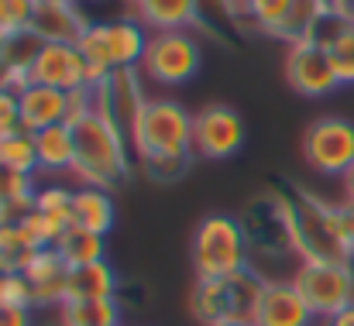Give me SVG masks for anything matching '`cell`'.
<instances>
[{"mask_svg": "<svg viewBox=\"0 0 354 326\" xmlns=\"http://www.w3.org/2000/svg\"><path fill=\"white\" fill-rule=\"evenodd\" d=\"M341 182H344V200H348V203H354V165L348 169V175H344Z\"/></svg>", "mask_w": 354, "mask_h": 326, "instance_id": "cell-38", "label": "cell"}, {"mask_svg": "<svg viewBox=\"0 0 354 326\" xmlns=\"http://www.w3.org/2000/svg\"><path fill=\"white\" fill-rule=\"evenodd\" d=\"M127 141L138 162L162 158V155L196 158L193 155V113L169 97H151L141 107Z\"/></svg>", "mask_w": 354, "mask_h": 326, "instance_id": "cell-3", "label": "cell"}, {"mask_svg": "<svg viewBox=\"0 0 354 326\" xmlns=\"http://www.w3.org/2000/svg\"><path fill=\"white\" fill-rule=\"evenodd\" d=\"M324 7H344V0H320Z\"/></svg>", "mask_w": 354, "mask_h": 326, "instance_id": "cell-40", "label": "cell"}, {"mask_svg": "<svg viewBox=\"0 0 354 326\" xmlns=\"http://www.w3.org/2000/svg\"><path fill=\"white\" fill-rule=\"evenodd\" d=\"M0 162L28 172V175H38V144H35V134L24 131V127H14L7 134H0Z\"/></svg>", "mask_w": 354, "mask_h": 326, "instance_id": "cell-27", "label": "cell"}, {"mask_svg": "<svg viewBox=\"0 0 354 326\" xmlns=\"http://www.w3.org/2000/svg\"><path fill=\"white\" fill-rule=\"evenodd\" d=\"M31 31L45 45H76L86 31V17L76 3H38L31 17Z\"/></svg>", "mask_w": 354, "mask_h": 326, "instance_id": "cell-18", "label": "cell"}, {"mask_svg": "<svg viewBox=\"0 0 354 326\" xmlns=\"http://www.w3.org/2000/svg\"><path fill=\"white\" fill-rule=\"evenodd\" d=\"M327 326H354V306L351 309H344V313H337V316H330V320H324Z\"/></svg>", "mask_w": 354, "mask_h": 326, "instance_id": "cell-37", "label": "cell"}, {"mask_svg": "<svg viewBox=\"0 0 354 326\" xmlns=\"http://www.w3.org/2000/svg\"><path fill=\"white\" fill-rule=\"evenodd\" d=\"M28 83H41V86H52L62 93L93 90L80 45H41L35 66L28 69Z\"/></svg>", "mask_w": 354, "mask_h": 326, "instance_id": "cell-13", "label": "cell"}, {"mask_svg": "<svg viewBox=\"0 0 354 326\" xmlns=\"http://www.w3.org/2000/svg\"><path fill=\"white\" fill-rule=\"evenodd\" d=\"M35 7H38L35 0H0V35L31 28Z\"/></svg>", "mask_w": 354, "mask_h": 326, "instance_id": "cell-31", "label": "cell"}, {"mask_svg": "<svg viewBox=\"0 0 354 326\" xmlns=\"http://www.w3.org/2000/svg\"><path fill=\"white\" fill-rule=\"evenodd\" d=\"M344 10H348V14L354 17V0H344Z\"/></svg>", "mask_w": 354, "mask_h": 326, "instance_id": "cell-42", "label": "cell"}, {"mask_svg": "<svg viewBox=\"0 0 354 326\" xmlns=\"http://www.w3.org/2000/svg\"><path fill=\"white\" fill-rule=\"evenodd\" d=\"M189 162H193V158L162 155V158H145V162H141V169H145V175H148L151 182H172V179H179V175L189 169Z\"/></svg>", "mask_w": 354, "mask_h": 326, "instance_id": "cell-33", "label": "cell"}, {"mask_svg": "<svg viewBox=\"0 0 354 326\" xmlns=\"http://www.w3.org/2000/svg\"><path fill=\"white\" fill-rule=\"evenodd\" d=\"M207 326H254V323H248V320H221V323H207Z\"/></svg>", "mask_w": 354, "mask_h": 326, "instance_id": "cell-39", "label": "cell"}, {"mask_svg": "<svg viewBox=\"0 0 354 326\" xmlns=\"http://www.w3.org/2000/svg\"><path fill=\"white\" fill-rule=\"evenodd\" d=\"M134 17L155 31H189L200 21V0H134Z\"/></svg>", "mask_w": 354, "mask_h": 326, "instance_id": "cell-19", "label": "cell"}, {"mask_svg": "<svg viewBox=\"0 0 354 326\" xmlns=\"http://www.w3.org/2000/svg\"><path fill=\"white\" fill-rule=\"evenodd\" d=\"M69 117H73V97L69 93L41 86V83H28L21 90V127L24 131L38 134L45 127L69 124Z\"/></svg>", "mask_w": 354, "mask_h": 326, "instance_id": "cell-17", "label": "cell"}, {"mask_svg": "<svg viewBox=\"0 0 354 326\" xmlns=\"http://www.w3.org/2000/svg\"><path fill=\"white\" fill-rule=\"evenodd\" d=\"M38 144V172L45 175H73L76 165V141L69 124H55L35 134Z\"/></svg>", "mask_w": 354, "mask_h": 326, "instance_id": "cell-21", "label": "cell"}, {"mask_svg": "<svg viewBox=\"0 0 354 326\" xmlns=\"http://www.w3.org/2000/svg\"><path fill=\"white\" fill-rule=\"evenodd\" d=\"M21 127V93L0 86V134Z\"/></svg>", "mask_w": 354, "mask_h": 326, "instance_id": "cell-34", "label": "cell"}, {"mask_svg": "<svg viewBox=\"0 0 354 326\" xmlns=\"http://www.w3.org/2000/svg\"><path fill=\"white\" fill-rule=\"evenodd\" d=\"M234 7H241V0H234Z\"/></svg>", "mask_w": 354, "mask_h": 326, "instance_id": "cell-43", "label": "cell"}, {"mask_svg": "<svg viewBox=\"0 0 354 326\" xmlns=\"http://www.w3.org/2000/svg\"><path fill=\"white\" fill-rule=\"evenodd\" d=\"M286 79H289V86L299 97H310V100L330 97L341 86V79H337V73L330 66L327 48L310 41V38L289 45V52H286Z\"/></svg>", "mask_w": 354, "mask_h": 326, "instance_id": "cell-12", "label": "cell"}, {"mask_svg": "<svg viewBox=\"0 0 354 326\" xmlns=\"http://www.w3.org/2000/svg\"><path fill=\"white\" fill-rule=\"evenodd\" d=\"M200 62L203 52L189 31H155L141 59V76L158 86H183L200 73Z\"/></svg>", "mask_w": 354, "mask_h": 326, "instance_id": "cell-8", "label": "cell"}, {"mask_svg": "<svg viewBox=\"0 0 354 326\" xmlns=\"http://www.w3.org/2000/svg\"><path fill=\"white\" fill-rule=\"evenodd\" d=\"M324 10H327V7H324L320 0H292V10H289V17H286V24L279 28L275 38H282L286 45L306 41V38L313 35L317 21L324 17Z\"/></svg>", "mask_w": 354, "mask_h": 326, "instance_id": "cell-28", "label": "cell"}, {"mask_svg": "<svg viewBox=\"0 0 354 326\" xmlns=\"http://www.w3.org/2000/svg\"><path fill=\"white\" fill-rule=\"evenodd\" d=\"M69 265L62 261V254L55 247H41L35 254V261L28 265L24 278L31 285L35 296V309H59L69 296Z\"/></svg>", "mask_w": 354, "mask_h": 326, "instance_id": "cell-16", "label": "cell"}, {"mask_svg": "<svg viewBox=\"0 0 354 326\" xmlns=\"http://www.w3.org/2000/svg\"><path fill=\"white\" fill-rule=\"evenodd\" d=\"M73 141H76V165L73 175L80 186H100V189H118L131 179V141L118 127L100 117L97 110L76 117L73 124Z\"/></svg>", "mask_w": 354, "mask_h": 326, "instance_id": "cell-1", "label": "cell"}, {"mask_svg": "<svg viewBox=\"0 0 354 326\" xmlns=\"http://www.w3.org/2000/svg\"><path fill=\"white\" fill-rule=\"evenodd\" d=\"M251 240V251L261 254H282V251H296L292 233H289V217L282 207V196H265L258 203L248 207V217L241 220Z\"/></svg>", "mask_w": 354, "mask_h": 326, "instance_id": "cell-14", "label": "cell"}, {"mask_svg": "<svg viewBox=\"0 0 354 326\" xmlns=\"http://www.w3.org/2000/svg\"><path fill=\"white\" fill-rule=\"evenodd\" d=\"M0 306L35 309V296H31V285H28L24 271H17V275H0Z\"/></svg>", "mask_w": 354, "mask_h": 326, "instance_id": "cell-32", "label": "cell"}, {"mask_svg": "<svg viewBox=\"0 0 354 326\" xmlns=\"http://www.w3.org/2000/svg\"><path fill=\"white\" fill-rule=\"evenodd\" d=\"M265 282L254 268L231 275V278H210V282H196L193 296H189V313L200 323H221V320H254L258 299L265 292Z\"/></svg>", "mask_w": 354, "mask_h": 326, "instance_id": "cell-6", "label": "cell"}, {"mask_svg": "<svg viewBox=\"0 0 354 326\" xmlns=\"http://www.w3.org/2000/svg\"><path fill=\"white\" fill-rule=\"evenodd\" d=\"M279 196L289 217V233L299 261H354L337 233L334 203H324L303 189H286Z\"/></svg>", "mask_w": 354, "mask_h": 326, "instance_id": "cell-2", "label": "cell"}, {"mask_svg": "<svg viewBox=\"0 0 354 326\" xmlns=\"http://www.w3.org/2000/svg\"><path fill=\"white\" fill-rule=\"evenodd\" d=\"M244 148V120L227 104H210L193 113V155L224 162Z\"/></svg>", "mask_w": 354, "mask_h": 326, "instance_id": "cell-10", "label": "cell"}, {"mask_svg": "<svg viewBox=\"0 0 354 326\" xmlns=\"http://www.w3.org/2000/svg\"><path fill=\"white\" fill-rule=\"evenodd\" d=\"M73 220H76V227L107 237L114 230V220H118V207H114L111 189H100V186L73 189Z\"/></svg>", "mask_w": 354, "mask_h": 326, "instance_id": "cell-20", "label": "cell"}, {"mask_svg": "<svg viewBox=\"0 0 354 326\" xmlns=\"http://www.w3.org/2000/svg\"><path fill=\"white\" fill-rule=\"evenodd\" d=\"M35 3H80V0H35Z\"/></svg>", "mask_w": 354, "mask_h": 326, "instance_id": "cell-41", "label": "cell"}, {"mask_svg": "<svg viewBox=\"0 0 354 326\" xmlns=\"http://www.w3.org/2000/svg\"><path fill=\"white\" fill-rule=\"evenodd\" d=\"M59 326H120V303L114 299H69L59 306Z\"/></svg>", "mask_w": 354, "mask_h": 326, "instance_id": "cell-24", "label": "cell"}, {"mask_svg": "<svg viewBox=\"0 0 354 326\" xmlns=\"http://www.w3.org/2000/svg\"><path fill=\"white\" fill-rule=\"evenodd\" d=\"M148 38L151 35L145 31V24L138 17H120L111 24H86V31L76 45L86 59L90 86L107 79L114 69H141Z\"/></svg>", "mask_w": 354, "mask_h": 326, "instance_id": "cell-5", "label": "cell"}, {"mask_svg": "<svg viewBox=\"0 0 354 326\" xmlns=\"http://www.w3.org/2000/svg\"><path fill=\"white\" fill-rule=\"evenodd\" d=\"M254 28L268 31V35H279V28L286 24L289 10H292V0H241L237 7Z\"/></svg>", "mask_w": 354, "mask_h": 326, "instance_id": "cell-29", "label": "cell"}, {"mask_svg": "<svg viewBox=\"0 0 354 326\" xmlns=\"http://www.w3.org/2000/svg\"><path fill=\"white\" fill-rule=\"evenodd\" d=\"M55 251L62 254V261L69 268H83V265H93V261H104L107 258V244L100 233H90L83 227H69L62 233V240L55 244Z\"/></svg>", "mask_w": 354, "mask_h": 326, "instance_id": "cell-26", "label": "cell"}, {"mask_svg": "<svg viewBox=\"0 0 354 326\" xmlns=\"http://www.w3.org/2000/svg\"><path fill=\"white\" fill-rule=\"evenodd\" d=\"M35 193H38V182L35 175L0 162V220L7 223H17L24 220V213L35 207Z\"/></svg>", "mask_w": 354, "mask_h": 326, "instance_id": "cell-22", "label": "cell"}, {"mask_svg": "<svg viewBox=\"0 0 354 326\" xmlns=\"http://www.w3.org/2000/svg\"><path fill=\"white\" fill-rule=\"evenodd\" d=\"M38 309H21V306H0V326H35Z\"/></svg>", "mask_w": 354, "mask_h": 326, "instance_id": "cell-36", "label": "cell"}, {"mask_svg": "<svg viewBox=\"0 0 354 326\" xmlns=\"http://www.w3.org/2000/svg\"><path fill=\"white\" fill-rule=\"evenodd\" d=\"M306 165L327 179H344L354 165V124L344 117H320L303 137Z\"/></svg>", "mask_w": 354, "mask_h": 326, "instance_id": "cell-9", "label": "cell"}, {"mask_svg": "<svg viewBox=\"0 0 354 326\" xmlns=\"http://www.w3.org/2000/svg\"><path fill=\"white\" fill-rule=\"evenodd\" d=\"M251 323L254 326H313L317 316H313L310 303L299 296V289L292 285V278L289 282L268 278Z\"/></svg>", "mask_w": 354, "mask_h": 326, "instance_id": "cell-15", "label": "cell"}, {"mask_svg": "<svg viewBox=\"0 0 354 326\" xmlns=\"http://www.w3.org/2000/svg\"><path fill=\"white\" fill-rule=\"evenodd\" d=\"M327 55H330V66H334L341 86L354 83V28L351 31H344L337 41L327 45Z\"/></svg>", "mask_w": 354, "mask_h": 326, "instance_id": "cell-30", "label": "cell"}, {"mask_svg": "<svg viewBox=\"0 0 354 326\" xmlns=\"http://www.w3.org/2000/svg\"><path fill=\"white\" fill-rule=\"evenodd\" d=\"M41 247L28 237V230L17 223H3L0 220V275H17V271H28V265L35 261Z\"/></svg>", "mask_w": 354, "mask_h": 326, "instance_id": "cell-25", "label": "cell"}, {"mask_svg": "<svg viewBox=\"0 0 354 326\" xmlns=\"http://www.w3.org/2000/svg\"><path fill=\"white\" fill-rule=\"evenodd\" d=\"M193 268L196 282L210 278H231L251 268V240L237 217L210 213L200 220L193 233Z\"/></svg>", "mask_w": 354, "mask_h": 326, "instance_id": "cell-4", "label": "cell"}, {"mask_svg": "<svg viewBox=\"0 0 354 326\" xmlns=\"http://www.w3.org/2000/svg\"><path fill=\"white\" fill-rule=\"evenodd\" d=\"M292 285L317 320H330L354 306V261H299Z\"/></svg>", "mask_w": 354, "mask_h": 326, "instance_id": "cell-7", "label": "cell"}, {"mask_svg": "<svg viewBox=\"0 0 354 326\" xmlns=\"http://www.w3.org/2000/svg\"><path fill=\"white\" fill-rule=\"evenodd\" d=\"M145 104H148V97H145L141 69H114L107 79H100L93 86V110L100 117H107L127 137H131V127Z\"/></svg>", "mask_w": 354, "mask_h": 326, "instance_id": "cell-11", "label": "cell"}, {"mask_svg": "<svg viewBox=\"0 0 354 326\" xmlns=\"http://www.w3.org/2000/svg\"><path fill=\"white\" fill-rule=\"evenodd\" d=\"M118 296V271L111 268V261H93L83 268L69 271V299H114Z\"/></svg>", "mask_w": 354, "mask_h": 326, "instance_id": "cell-23", "label": "cell"}, {"mask_svg": "<svg viewBox=\"0 0 354 326\" xmlns=\"http://www.w3.org/2000/svg\"><path fill=\"white\" fill-rule=\"evenodd\" d=\"M334 223H337V233H341L348 254L354 258V203H348V200L337 203V207H334Z\"/></svg>", "mask_w": 354, "mask_h": 326, "instance_id": "cell-35", "label": "cell"}]
</instances>
